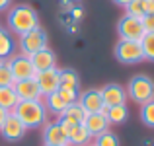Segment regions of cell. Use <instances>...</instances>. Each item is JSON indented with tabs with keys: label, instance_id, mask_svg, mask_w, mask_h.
I'll return each mask as SVG.
<instances>
[{
	"label": "cell",
	"instance_id": "8d00e7d4",
	"mask_svg": "<svg viewBox=\"0 0 154 146\" xmlns=\"http://www.w3.org/2000/svg\"><path fill=\"white\" fill-rule=\"evenodd\" d=\"M90 146H94V144H90Z\"/></svg>",
	"mask_w": 154,
	"mask_h": 146
},
{
	"label": "cell",
	"instance_id": "836d02e7",
	"mask_svg": "<svg viewBox=\"0 0 154 146\" xmlns=\"http://www.w3.org/2000/svg\"><path fill=\"white\" fill-rule=\"evenodd\" d=\"M10 4H12V0H0V12L8 10V8H10Z\"/></svg>",
	"mask_w": 154,
	"mask_h": 146
},
{
	"label": "cell",
	"instance_id": "d590c367",
	"mask_svg": "<svg viewBox=\"0 0 154 146\" xmlns=\"http://www.w3.org/2000/svg\"><path fill=\"white\" fill-rule=\"evenodd\" d=\"M68 2H74V0H68Z\"/></svg>",
	"mask_w": 154,
	"mask_h": 146
},
{
	"label": "cell",
	"instance_id": "e575fe53",
	"mask_svg": "<svg viewBox=\"0 0 154 146\" xmlns=\"http://www.w3.org/2000/svg\"><path fill=\"white\" fill-rule=\"evenodd\" d=\"M43 146H51V144H43Z\"/></svg>",
	"mask_w": 154,
	"mask_h": 146
},
{
	"label": "cell",
	"instance_id": "7402d4cb",
	"mask_svg": "<svg viewBox=\"0 0 154 146\" xmlns=\"http://www.w3.org/2000/svg\"><path fill=\"white\" fill-rule=\"evenodd\" d=\"M14 53V39L4 27H0V60H6Z\"/></svg>",
	"mask_w": 154,
	"mask_h": 146
},
{
	"label": "cell",
	"instance_id": "4316f807",
	"mask_svg": "<svg viewBox=\"0 0 154 146\" xmlns=\"http://www.w3.org/2000/svg\"><path fill=\"white\" fill-rule=\"evenodd\" d=\"M125 14H127V16H133V18L143 20L144 12H143V6H140V0H133L129 6H125Z\"/></svg>",
	"mask_w": 154,
	"mask_h": 146
},
{
	"label": "cell",
	"instance_id": "1f68e13d",
	"mask_svg": "<svg viewBox=\"0 0 154 146\" xmlns=\"http://www.w3.org/2000/svg\"><path fill=\"white\" fill-rule=\"evenodd\" d=\"M8 115H10V111H8V109H4V107H0V129H2L4 121L8 119Z\"/></svg>",
	"mask_w": 154,
	"mask_h": 146
},
{
	"label": "cell",
	"instance_id": "d6a6232c",
	"mask_svg": "<svg viewBox=\"0 0 154 146\" xmlns=\"http://www.w3.org/2000/svg\"><path fill=\"white\" fill-rule=\"evenodd\" d=\"M133 0H113V4H117L119 8H125V6H129Z\"/></svg>",
	"mask_w": 154,
	"mask_h": 146
},
{
	"label": "cell",
	"instance_id": "4dcf8cb0",
	"mask_svg": "<svg viewBox=\"0 0 154 146\" xmlns=\"http://www.w3.org/2000/svg\"><path fill=\"white\" fill-rule=\"evenodd\" d=\"M70 16H72V20H80L82 18V8H70Z\"/></svg>",
	"mask_w": 154,
	"mask_h": 146
},
{
	"label": "cell",
	"instance_id": "7c38bea8",
	"mask_svg": "<svg viewBox=\"0 0 154 146\" xmlns=\"http://www.w3.org/2000/svg\"><path fill=\"white\" fill-rule=\"evenodd\" d=\"M59 70L60 68H51V70L37 72L35 74V82H37L43 97L49 96V94H55L59 90Z\"/></svg>",
	"mask_w": 154,
	"mask_h": 146
},
{
	"label": "cell",
	"instance_id": "8fae6325",
	"mask_svg": "<svg viewBox=\"0 0 154 146\" xmlns=\"http://www.w3.org/2000/svg\"><path fill=\"white\" fill-rule=\"evenodd\" d=\"M78 105L84 109L86 113H103L105 109V103L102 99V94L100 90H86L78 96Z\"/></svg>",
	"mask_w": 154,
	"mask_h": 146
},
{
	"label": "cell",
	"instance_id": "83f0119b",
	"mask_svg": "<svg viewBox=\"0 0 154 146\" xmlns=\"http://www.w3.org/2000/svg\"><path fill=\"white\" fill-rule=\"evenodd\" d=\"M59 96L63 97L64 101H66L68 105H72V103H76V101H78V96H80V92L78 90H63V88H59Z\"/></svg>",
	"mask_w": 154,
	"mask_h": 146
},
{
	"label": "cell",
	"instance_id": "44dd1931",
	"mask_svg": "<svg viewBox=\"0 0 154 146\" xmlns=\"http://www.w3.org/2000/svg\"><path fill=\"white\" fill-rule=\"evenodd\" d=\"M103 115L107 117L109 125H119V123H123V121H127L129 111H127V105H113V107L105 109Z\"/></svg>",
	"mask_w": 154,
	"mask_h": 146
},
{
	"label": "cell",
	"instance_id": "5b68a950",
	"mask_svg": "<svg viewBox=\"0 0 154 146\" xmlns=\"http://www.w3.org/2000/svg\"><path fill=\"white\" fill-rule=\"evenodd\" d=\"M45 47H47V33L41 27L31 29L29 33L20 35V51L26 56H31L33 53L41 51V49H45Z\"/></svg>",
	"mask_w": 154,
	"mask_h": 146
},
{
	"label": "cell",
	"instance_id": "f546056e",
	"mask_svg": "<svg viewBox=\"0 0 154 146\" xmlns=\"http://www.w3.org/2000/svg\"><path fill=\"white\" fill-rule=\"evenodd\" d=\"M140 6H143L144 16H146V14H154V0H140Z\"/></svg>",
	"mask_w": 154,
	"mask_h": 146
},
{
	"label": "cell",
	"instance_id": "30bf717a",
	"mask_svg": "<svg viewBox=\"0 0 154 146\" xmlns=\"http://www.w3.org/2000/svg\"><path fill=\"white\" fill-rule=\"evenodd\" d=\"M14 92L18 96L20 101H37L43 99V94L39 90L35 78H27V80H20V82L14 84Z\"/></svg>",
	"mask_w": 154,
	"mask_h": 146
},
{
	"label": "cell",
	"instance_id": "52a82bcc",
	"mask_svg": "<svg viewBox=\"0 0 154 146\" xmlns=\"http://www.w3.org/2000/svg\"><path fill=\"white\" fill-rule=\"evenodd\" d=\"M43 142L51 146H68V127L60 121H53L43 129Z\"/></svg>",
	"mask_w": 154,
	"mask_h": 146
},
{
	"label": "cell",
	"instance_id": "3957f363",
	"mask_svg": "<svg viewBox=\"0 0 154 146\" xmlns=\"http://www.w3.org/2000/svg\"><path fill=\"white\" fill-rule=\"evenodd\" d=\"M127 97H131L135 103L144 105L154 99V80L146 74H137L127 84Z\"/></svg>",
	"mask_w": 154,
	"mask_h": 146
},
{
	"label": "cell",
	"instance_id": "ba28073f",
	"mask_svg": "<svg viewBox=\"0 0 154 146\" xmlns=\"http://www.w3.org/2000/svg\"><path fill=\"white\" fill-rule=\"evenodd\" d=\"M10 64L12 76H14V82H20V80H27V78H35V70L33 64H31L29 56L26 55H16L8 60Z\"/></svg>",
	"mask_w": 154,
	"mask_h": 146
},
{
	"label": "cell",
	"instance_id": "6da1fadb",
	"mask_svg": "<svg viewBox=\"0 0 154 146\" xmlns=\"http://www.w3.org/2000/svg\"><path fill=\"white\" fill-rule=\"evenodd\" d=\"M8 27L16 35L29 33L31 29L39 27V16L29 4H18L8 12Z\"/></svg>",
	"mask_w": 154,
	"mask_h": 146
},
{
	"label": "cell",
	"instance_id": "ac0fdd59",
	"mask_svg": "<svg viewBox=\"0 0 154 146\" xmlns=\"http://www.w3.org/2000/svg\"><path fill=\"white\" fill-rule=\"evenodd\" d=\"M59 88H63V90H78L80 78L76 74V70H72V68L59 70Z\"/></svg>",
	"mask_w": 154,
	"mask_h": 146
},
{
	"label": "cell",
	"instance_id": "2e32d148",
	"mask_svg": "<svg viewBox=\"0 0 154 146\" xmlns=\"http://www.w3.org/2000/svg\"><path fill=\"white\" fill-rule=\"evenodd\" d=\"M86 115L88 113L84 111V109L78 105V101H76V103L68 105V107L64 109L63 115L59 117V121L64 125V127H74V125H82L84 119H86Z\"/></svg>",
	"mask_w": 154,
	"mask_h": 146
},
{
	"label": "cell",
	"instance_id": "277c9868",
	"mask_svg": "<svg viewBox=\"0 0 154 146\" xmlns=\"http://www.w3.org/2000/svg\"><path fill=\"white\" fill-rule=\"evenodd\" d=\"M115 59L123 64H137L144 60V53L140 47V41H129V39H119V43L113 49Z\"/></svg>",
	"mask_w": 154,
	"mask_h": 146
},
{
	"label": "cell",
	"instance_id": "d4e9b609",
	"mask_svg": "<svg viewBox=\"0 0 154 146\" xmlns=\"http://www.w3.org/2000/svg\"><path fill=\"white\" fill-rule=\"evenodd\" d=\"M140 121L146 127L154 129V99L144 103V105H140Z\"/></svg>",
	"mask_w": 154,
	"mask_h": 146
},
{
	"label": "cell",
	"instance_id": "9a60e30c",
	"mask_svg": "<svg viewBox=\"0 0 154 146\" xmlns=\"http://www.w3.org/2000/svg\"><path fill=\"white\" fill-rule=\"evenodd\" d=\"M82 125L88 129V132L92 135V138H96L98 135L109 131V121H107V117H105L103 113H88Z\"/></svg>",
	"mask_w": 154,
	"mask_h": 146
},
{
	"label": "cell",
	"instance_id": "ffe728a7",
	"mask_svg": "<svg viewBox=\"0 0 154 146\" xmlns=\"http://www.w3.org/2000/svg\"><path fill=\"white\" fill-rule=\"evenodd\" d=\"M18 96H16L14 92V86H4L0 88V107L8 109V111H14V107L18 105Z\"/></svg>",
	"mask_w": 154,
	"mask_h": 146
},
{
	"label": "cell",
	"instance_id": "cb8c5ba5",
	"mask_svg": "<svg viewBox=\"0 0 154 146\" xmlns=\"http://www.w3.org/2000/svg\"><path fill=\"white\" fill-rule=\"evenodd\" d=\"M92 144L94 146H119V138H117V135H113L111 131H105V132L96 136Z\"/></svg>",
	"mask_w": 154,
	"mask_h": 146
},
{
	"label": "cell",
	"instance_id": "4fadbf2b",
	"mask_svg": "<svg viewBox=\"0 0 154 146\" xmlns=\"http://www.w3.org/2000/svg\"><path fill=\"white\" fill-rule=\"evenodd\" d=\"M31 64H33V70L35 74L37 72H45V70H51V68H57V55L51 51L49 47L41 49V51L33 53V55L29 56Z\"/></svg>",
	"mask_w": 154,
	"mask_h": 146
},
{
	"label": "cell",
	"instance_id": "9c48e42d",
	"mask_svg": "<svg viewBox=\"0 0 154 146\" xmlns=\"http://www.w3.org/2000/svg\"><path fill=\"white\" fill-rule=\"evenodd\" d=\"M26 132H27V129L23 127V123L14 113L8 115V119L4 121L2 129H0V135H2L4 140H8V142H18V140H22L23 136H26Z\"/></svg>",
	"mask_w": 154,
	"mask_h": 146
},
{
	"label": "cell",
	"instance_id": "e0dca14e",
	"mask_svg": "<svg viewBox=\"0 0 154 146\" xmlns=\"http://www.w3.org/2000/svg\"><path fill=\"white\" fill-rule=\"evenodd\" d=\"M92 140L94 138L84 125L68 127V146H90Z\"/></svg>",
	"mask_w": 154,
	"mask_h": 146
},
{
	"label": "cell",
	"instance_id": "d6986e66",
	"mask_svg": "<svg viewBox=\"0 0 154 146\" xmlns=\"http://www.w3.org/2000/svg\"><path fill=\"white\" fill-rule=\"evenodd\" d=\"M66 107H68V103L59 96V92L45 96V109H47V111H51L53 115L60 117V115H63V111H64Z\"/></svg>",
	"mask_w": 154,
	"mask_h": 146
},
{
	"label": "cell",
	"instance_id": "8992f818",
	"mask_svg": "<svg viewBox=\"0 0 154 146\" xmlns=\"http://www.w3.org/2000/svg\"><path fill=\"white\" fill-rule=\"evenodd\" d=\"M117 31H119L121 39H129V41H140L146 33L143 27V22L139 18H133V16H127V14L119 20Z\"/></svg>",
	"mask_w": 154,
	"mask_h": 146
},
{
	"label": "cell",
	"instance_id": "5bb4252c",
	"mask_svg": "<svg viewBox=\"0 0 154 146\" xmlns=\"http://www.w3.org/2000/svg\"><path fill=\"white\" fill-rule=\"evenodd\" d=\"M102 99L105 103V107H113V105H125L127 101V90L119 84H107L100 90Z\"/></svg>",
	"mask_w": 154,
	"mask_h": 146
},
{
	"label": "cell",
	"instance_id": "7a4b0ae2",
	"mask_svg": "<svg viewBox=\"0 0 154 146\" xmlns=\"http://www.w3.org/2000/svg\"><path fill=\"white\" fill-rule=\"evenodd\" d=\"M12 113L22 121L26 129H39V127H43L45 121H47V109H45V103H43L41 99H37V101H18V105L14 107Z\"/></svg>",
	"mask_w": 154,
	"mask_h": 146
},
{
	"label": "cell",
	"instance_id": "603a6c76",
	"mask_svg": "<svg viewBox=\"0 0 154 146\" xmlns=\"http://www.w3.org/2000/svg\"><path fill=\"white\" fill-rule=\"evenodd\" d=\"M140 47H143V53H144V60L154 62V31L144 33V37L140 39Z\"/></svg>",
	"mask_w": 154,
	"mask_h": 146
},
{
	"label": "cell",
	"instance_id": "f1b7e54d",
	"mask_svg": "<svg viewBox=\"0 0 154 146\" xmlns=\"http://www.w3.org/2000/svg\"><path fill=\"white\" fill-rule=\"evenodd\" d=\"M143 27H144V31L146 33H152L154 31V14H146V16H143Z\"/></svg>",
	"mask_w": 154,
	"mask_h": 146
},
{
	"label": "cell",
	"instance_id": "484cf974",
	"mask_svg": "<svg viewBox=\"0 0 154 146\" xmlns=\"http://www.w3.org/2000/svg\"><path fill=\"white\" fill-rule=\"evenodd\" d=\"M14 76H12V70H10V64L8 60H0V88L4 86H14Z\"/></svg>",
	"mask_w": 154,
	"mask_h": 146
}]
</instances>
